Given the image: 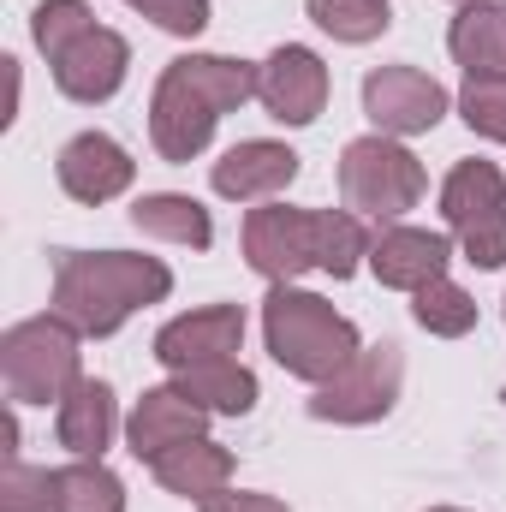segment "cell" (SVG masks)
Returning <instances> with one entry per match:
<instances>
[{"label": "cell", "mask_w": 506, "mask_h": 512, "mask_svg": "<svg viewBox=\"0 0 506 512\" xmlns=\"http://www.w3.org/2000/svg\"><path fill=\"white\" fill-rule=\"evenodd\" d=\"M256 96V66L233 54H179L161 66L149 96V143L161 161L185 167L209 149L221 114L245 108Z\"/></svg>", "instance_id": "obj_1"}, {"label": "cell", "mask_w": 506, "mask_h": 512, "mask_svg": "<svg viewBox=\"0 0 506 512\" xmlns=\"http://www.w3.org/2000/svg\"><path fill=\"white\" fill-rule=\"evenodd\" d=\"M173 292V268L137 251H60L54 256V310L84 334L108 340L137 310Z\"/></svg>", "instance_id": "obj_2"}, {"label": "cell", "mask_w": 506, "mask_h": 512, "mask_svg": "<svg viewBox=\"0 0 506 512\" xmlns=\"http://www.w3.org/2000/svg\"><path fill=\"white\" fill-rule=\"evenodd\" d=\"M262 346H268V358H274L286 376L322 387L328 376H340V370L364 352V334H358V322L340 316L322 292L268 286V298H262Z\"/></svg>", "instance_id": "obj_3"}, {"label": "cell", "mask_w": 506, "mask_h": 512, "mask_svg": "<svg viewBox=\"0 0 506 512\" xmlns=\"http://www.w3.org/2000/svg\"><path fill=\"white\" fill-rule=\"evenodd\" d=\"M78 328L48 310V316H24L0 334V382L12 405H60L72 387L84 382V352H78Z\"/></svg>", "instance_id": "obj_4"}, {"label": "cell", "mask_w": 506, "mask_h": 512, "mask_svg": "<svg viewBox=\"0 0 506 512\" xmlns=\"http://www.w3.org/2000/svg\"><path fill=\"white\" fill-rule=\"evenodd\" d=\"M423 161L399 137H352L340 149V203L364 221H399L405 209L423 203Z\"/></svg>", "instance_id": "obj_5"}, {"label": "cell", "mask_w": 506, "mask_h": 512, "mask_svg": "<svg viewBox=\"0 0 506 512\" xmlns=\"http://www.w3.org/2000/svg\"><path fill=\"white\" fill-rule=\"evenodd\" d=\"M441 221L477 268H506V173L495 161H459L441 179Z\"/></svg>", "instance_id": "obj_6"}, {"label": "cell", "mask_w": 506, "mask_h": 512, "mask_svg": "<svg viewBox=\"0 0 506 512\" xmlns=\"http://www.w3.org/2000/svg\"><path fill=\"white\" fill-rule=\"evenodd\" d=\"M399 387H405V352L393 340H381V346H364L340 376L316 387L304 411L316 423H381L399 405Z\"/></svg>", "instance_id": "obj_7"}, {"label": "cell", "mask_w": 506, "mask_h": 512, "mask_svg": "<svg viewBox=\"0 0 506 512\" xmlns=\"http://www.w3.org/2000/svg\"><path fill=\"white\" fill-rule=\"evenodd\" d=\"M245 262L268 286H298L310 268H322V209L262 203L245 215Z\"/></svg>", "instance_id": "obj_8"}, {"label": "cell", "mask_w": 506, "mask_h": 512, "mask_svg": "<svg viewBox=\"0 0 506 512\" xmlns=\"http://www.w3.org/2000/svg\"><path fill=\"white\" fill-rule=\"evenodd\" d=\"M453 96L441 90V78H429L423 66H376L364 72V120L381 131V137H423L447 120Z\"/></svg>", "instance_id": "obj_9"}, {"label": "cell", "mask_w": 506, "mask_h": 512, "mask_svg": "<svg viewBox=\"0 0 506 512\" xmlns=\"http://www.w3.org/2000/svg\"><path fill=\"white\" fill-rule=\"evenodd\" d=\"M256 102L280 126H316L322 108H328V66H322V54L304 48V42H280L256 66Z\"/></svg>", "instance_id": "obj_10"}, {"label": "cell", "mask_w": 506, "mask_h": 512, "mask_svg": "<svg viewBox=\"0 0 506 512\" xmlns=\"http://www.w3.org/2000/svg\"><path fill=\"white\" fill-rule=\"evenodd\" d=\"M245 346V310L239 304H203V310H185L173 322H161L155 334V364L167 376H185L197 364H215V358H239Z\"/></svg>", "instance_id": "obj_11"}, {"label": "cell", "mask_w": 506, "mask_h": 512, "mask_svg": "<svg viewBox=\"0 0 506 512\" xmlns=\"http://www.w3.org/2000/svg\"><path fill=\"white\" fill-rule=\"evenodd\" d=\"M54 173H60V191L84 209H102L114 197H126L131 179H137V161L120 137L108 131H78L60 155H54Z\"/></svg>", "instance_id": "obj_12"}, {"label": "cell", "mask_w": 506, "mask_h": 512, "mask_svg": "<svg viewBox=\"0 0 506 512\" xmlns=\"http://www.w3.org/2000/svg\"><path fill=\"white\" fill-rule=\"evenodd\" d=\"M48 66H54V84H60L66 102L96 108V102H114V96H120V84H126V72H131V42L120 30L96 24L90 36H78V42H72L60 60H48Z\"/></svg>", "instance_id": "obj_13"}, {"label": "cell", "mask_w": 506, "mask_h": 512, "mask_svg": "<svg viewBox=\"0 0 506 512\" xmlns=\"http://www.w3.org/2000/svg\"><path fill=\"white\" fill-rule=\"evenodd\" d=\"M197 435H209V411H203L179 382L143 387V399L131 405V417H126V447L143 465H155L161 453H173V447H185V441H197Z\"/></svg>", "instance_id": "obj_14"}, {"label": "cell", "mask_w": 506, "mask_h": 512, "mask_svg": "<svg viewBox=\"0 0 506 512\" xmlns=\"http://www.w3.org/2000/svg\"><path fill=\"white\" fill-rule=\"evenodd\" d=\"M292 179H298V149H286L274 137H245L209 167V185L227 203H274Z\"/></svg>", "instance_id": "obj_15"}, {"label": "cell", "mask_w": 506, "mask_h": 512, "mask_svg": "<svg viewBox=\"0 0 506 512\" xmlns=\"http://www.w3.org/2000/svg\"><path fill=\"white\" fill-rule=\"evenodd\" d=\"M453 262V239L435 233V227H405V221H387L370 245V268H376L381 286L393 292H417L429 280H441Z\"/></svg>", "instance_id": "obj_16"}, {"label": "cell", "mask_w": 506, "mask_h": 512, "mask_svg": "<svg viewBox=\"0 0 506 512\" xmlns=\"http://www.w3.org/2000/svg\"><path fill=\"white\" fill-rule=\"evenodd\" d=\"M54 435H60V447H66L72 459H102V453L114 447V435H120V405H114V387L96 382V376H84V382L60 399Z\"/></svg>", "instance_id": "obj_17"}, {"label": "cell", "mask_w": 506, "mask_h": 512, "mask_svg": "<svg viewBox=\"0 0 506 512\" xmlns=\"http://www.w3.org/2000/svg\"><path fill=\"white\" fill-rule=\"evenodd\" d=\"M447 54L465 78L506 84V6H495V0L459 6V18L447 30Z\"/></svg>", "instance_id": "obj_18"}, {"label": "cell", "mask_w": 506, "mask_h": 512, "mask_svg": "<svg viewBox=\"0 0 506 512\" xmlns=\"http://www.w3.org/2000/svg\"><path fill=\"white\" fill-rule=\"evenodd\" d=\"M149 471H155V483H161L167 495H179V501H209V495L233 489V453H227L221 441H209V435H197V441L161 453Z\"/></svg>", "instance_id": "obj_19"}, {"label": "cell", "mask_w": 506, "mask_h": 512, "mask_svg": "<svg viewBox=\"0 0 506 512\" xmlns=\"http://www.w3.org/2000/svg\"><path fill=\"white\" fill-rule=\"evenodd\" d=\"M131 227L143 239H161V245H185V251H209L215 245V221L197 197L185 191H143L131 203Z\"/></svg>", "instance_id": "obj_20"}, {"label": "cell", "mask_w": 506, "mask_h": 512, "mask_svg": "<svg viewBox=\"0 0 506 512\" xmlns=\"http://www.w3.org/2000/svg\"><path fill=\"white\" fill-rule=\"evenodd\" d=\"M173 382L185 387L209 417H251L256 399H262V387L256 376L239 364V358H215V364H197V370H185V376H173Z\"/></svg>", "instance_id": "obj_21"}, {"label": "cell", "mask_w": 506, "mask_h": 512, "mask_svg": "<svg viewBox=\"0 0 506 512\" xmlns=\"http://www.w3.org/2000/svg\"><path fill=\"white\" fill-rule=\"evenodd\" d=\"M411 316H417V328L423 334H435V340H465L471 328H477V298L459 286V280H429V286H417L411 292Z\"/></svg>", "instance_id": "obj_22"}, {"label": "cell", "mask_w": 506, "mask_h": 512, "mask_svg": "<svg viewBox=\"0 0 506 512\" xmlns=\"http://www.w3.org/2000/svg\"><path fill=\"white\" fill-rule=\"evenodd\" d=\"M304 18H310L322 36L346 42V48L376 42V36H387V24H393L387 0H304Z\"/></svg>", "instance_id": "obj_23"}, {"label": "cell", "mask_w": 506, "mask_h": 512, "mask_svg": "<svg viewBox=\"0 0 506 512\" xmlns=\"http://www.w3.org/2000/svg\"><path fill=\"white\" fill-rule=\"evenodd\" d=\"M54 477H60V507L66 512H126V483L102 459H72Z\"/></svg>", "instance_id": "obj_24"}, {"label": "cell", "mask_w": 506, "mask_h": 512, "mask_svg": "<svg viewBox=\"0 0 506 512\" xmlns=\"http://www.w3.org/2000/svg\"><path fill=\"white\" fill-rule=\"evenodd\" d=\"M370 245H376V233L364 227V215H352V209H322V274L352 280V274L370 262Z\"/></svg>", "instance_id": "obj_25"}, {"label": "cell", "mask_w": 506, "mask_h": 512, "mask_svg": "<svg viewBox=\"0 0 506 512\" xmlns=\"http://www.w3.org/2000/svg\"><path fill=\"white\" fill-rule=\"evenodd\" d=\"M96 30V12H90V0H36V12H30V42L48 54V60H60L78 36H90Z\"/></svg>", "instance_id": "obj_26"}, {"label": "cell", "mask_w": 506, "mask_h": 512, "mask_svg": "<svg viewBox=\"0 0 506 512\" xmlns=\"http://www.w3.org/2000/svg\"><path fill=\"white\" fill-rule=\"evenodd\" d=\"M0 512H66L60 507V477L36 471L24 459H6V471H0Z\"/></svg>", "instance_id": "obj_27"}, {"label": "cell", "mask_w": 506, "mask_h": 512, "mask_svg": "<svg viewBox=\"0 0 506 512\" xmlns=\"http://www.w3.org/2000/svg\"><path fill=\"white\" fill-rule=\"evenodd\" d=\"M459 120L489 137V143H506V84H483V78H465L459 90Z\"/></svg>", "instance_id": "obj_28"}, {"label": "cell", "mask_w": 506, "mask_h": 512, "mask_svg": "<svg viewBox=\"0 0 506 512\" xmlns=\"http://www.w3.org/2000/svg\"><path fill=\"white\" fill-rule=\"evenodd\" d=\"M131 12H143L155 30H167V36H203L209 30V0H126Z\"/></svg>", "instance_id": "obj_29"}, {"label": "cell", "mask_w": 506, "mask_h": 512, "mask_svg": "<svg viewBox=\"0 0 506 512\" xmlns=\"http://www.w3.org/2000/svg\"><path fill=\"white\" fill-rule=\"evenodd\" d=\"M203 512H292L286 501H274V495H256V489H221V495H209V501H197Z\"/></svg>", "instance_id": "obj_30"}, {"label": "cell", "mask_w": 506, "mask_h": 512, "mask_svg": "<svg viewBox=\"0 0 506 512\" xmlns=\"http://www.w3.org/2000/svg\"><path fill=\"white\" fill-rule=\"evenodd\" d=\"M429 512H465V507H429Z\"/></svg>", "instance_id": "obj_31"}, {"label": "cell", "mask_w": 506, "mask_h": 512, "mask_svg": "<svg viewBox=\"0 0 506 512\" xmlns=\"http://www.w3.org/2000/svg\"><path fill=\"white\" fill-rule=\"evenodd\" d=\"M453 6H477V0H453Z\"/></svg>", "instance_id": "obj_32"}]
</instances>
